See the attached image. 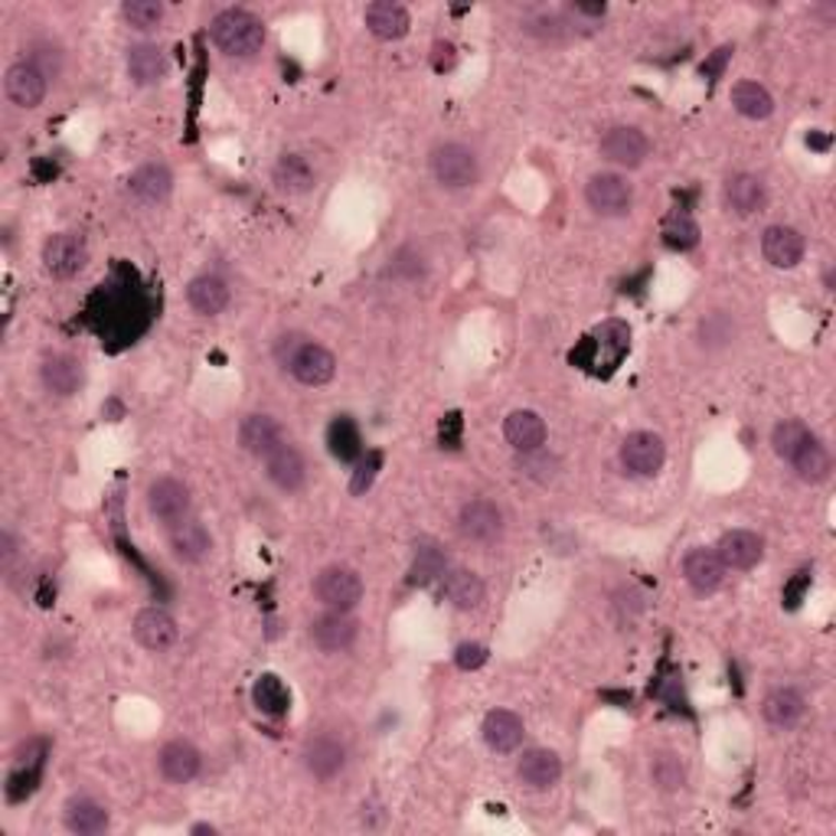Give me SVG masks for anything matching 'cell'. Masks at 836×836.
Instances as JSON below:
<instances>
[{
	"label": "cell",
	"instance_id": "836d02e7",
	"mask_svg": "<svg viewBox=\"0 0 836 836\" xmlns=\"http://www.w3.org/2000/svg\"><path fill=\"white\" fill-rule=\"evenodd\" d=\"M281 441V425L272 416H245L242 425H239V445L249 451V454H259L265 458L269 451H275Z\"/></svg>",
	"mask_w": 836,
	"mask_h": 836
},
{
	"label": "cell",
	"instance_id": "f5cc1de1",
	"mask_svg": "<svg viewBox=\"0 0 836 836\" xmlns=\"http://www.w3.org/2000/svg\"><path fill=\"white\" fill-rule=\"evenodd\" d=\"M194 834H216V827H209V824H200V827H194Z\"/></svg>",
	"mask_w": 836,
	"mask_h": 836
},
{
	"label": "cell",
	"instance_id": "7a4b0ae2",
	"mask_svg": "<svg viewBox=\"0 0 836 836\" xmlns=\"http://www.w3.org/2000/svg\"><path fill=\"white\" fill-rule=\"evenodd\" d=\"M275 356L279 363L301 383V386H327L334 376H337V356L327 347L314 344V341H304V337H281L279 347H275Z\"/></svg>",
	"mask_w": 836,
	"mask_h": 836
},
{
	"label": "cell",
	"instance_id": "bcb514c9",
	"mask_svg": "<svg viewBox=\"0 0 836 836\" xmlns=\"http://www.w3.org/2000/svg\"><path fill=\"white\" fill-rule=\"evenodd\" d=\"M732 334H735V327H732V321H729L725 314H709V317L699 324V344L709 349L725 347V344L732 341Z\"/></svg>",
	"mask_w": 836,
	"mask_h": 836
},
{
	"label": "cell",
	"instance_id": "484cf974",
	"mask_svg": "<svg viewBox=\"0 0 836 836\" xmlns=\"http://www.w3.org/2000/svg\"><path fill=\"white\" fill-rule=\"evenodd\" d=\"M481 732H484L488 749L497 752V755H513L523 745V735H526L523 719L516 712H510V709H493V712H488Z\"/></svg>",
	"mask_w": 836,
	"mask_h": 836
},
{
	"label": "cell",
	"instance_id": "d590c367",
	"mask_svg": "<svg viewBox=\"0 0 836 836\" xmlns=\"http://www.w3.org/2000/svg\"><path fill=\"white\" fill-rule=\"evenodd\" d=\"M791 468H794V474H797L801 481H807V484H824V481L830 478V471H834V458H830L827 445L814 435V438L791 458Z\"/></svg>",
	"mask_w": 836,
	"mask_h": 836
},
{
	"label": "cell",
	"instance_id": "83f0119b",
	"mask_svg": "<svg viewBox=\"0 0 836 836\" xmlns=\"http://www.w3.org/2000/svg\"><path fill=\"white\" fill-rule=\"evenodd\" d=\"M546 421L540 412H533V409H516V412H510L506 421H503V438L523 454V451H536V448H543L546 445Z\"/></svg>",
	"mask_w": 836,
	"mask_h": 836
},
{
	"label": "cell",
	"instance_id": "f546056e",
	"mask_svg": "<svg viewBox=\"0 0 836 836\" xmlns=\"http://www.w3.org/2000/svg\"><path fill=\"white\" fill-rule=\"evenodd\" d=\"M125 66H128V79L135 85H140V88L160 85L167 79V56H164V50L157 43H135L128 50Z\"/></svg>",
	"mask_w": 836,
	"mask_h": 836
},
{
	"label": "cell",
	"instance_id": "ffe728a7",
	"mask_svg": "<svg viewBox=\"0 0 836 836\" xmlns=\"http://www.w3.org/2000/svg\"><path fill=\"white\" fill-rule=\"evenodd\" d=\"M722 200H725V209L735 212V216H755L767 203L765 180L755 177V174H735V177L725 180Z\"/></svg>",
	"mask_w": 836,
	"mask_h": 836
},
{
	"label": "cell",
	"instance_id": "f1b7e54d",
	"mask_svg": "<svg viewBox=\"0 0 836 836\" xmlns=\"http://www.w3.org/2000/svg\"><path fill=\"white\" fill-rule=\"evenodd\" d=\"M588 344L595 349L592 366H598V369L605 366V373H612L625 359L627 349H630V331H627V324H621V321H608V324H602L595 331V337Z\"/></svg>",
	"mask_w": 836,
	"mask_h": 836
},
{
	"label": "cell",
	"instance_id": "74e56055",
	"mask_svg": "<svg viewBox=\"0 0 836 836\" xmlns=\"http://www.w3.org/2000/svg\"><path fill=\"white\" fill-rule=\"evenodd\" d=\"M699 236H702L699 222L690 216V212H683V209L670 212V216L663 219V226H660V239H663V245H667V249H677V252H690V249H697Z\"/></svg>",
	"mask_w": 836,
	"mask_h": 836
},
{
	"label": "cell",
	"instance_id": "52a82bcc",
	"mask_svg": "<svg viewBox=\"0 0 836 836\" xmlns=\"http://www.w3.org/2000/svg\"><path fill=\"white\" fill-rule=\"evenodd\" d=\"M585 203L598 216H627L634 207V187L621 174H595L585 184Z\"/></svg>",
	"mask_w": 836,
	"mask_h": 836
},
{
	"label": "cell",
	"instance_id": "4316f807",
	"mask_svg": "<svg viewBox=\"0 0 836 836\" xmlns=\"http://www.w3.org/2000/svg\"><path fill=\"white\" fill-rule=\"evenodd\" d=\"M272 184L279 194L304 197L317 187V170L311 167V160L304 154H284L272 170Z\"/></svg>",
	"mask_w": 836,
	"mask_h": 836
},
{
	"label": "cell",
	"instance_id": "1f68e13d",
	"mask_svg": "<svg viewBox=\"0 0 836 836\" xmlns=\"http://www.w3.org/2000/svg\"><path fill=\"white\" fill-rule=\"evenodd\" d=\"M63 821H66V830L79 836L105 834L108 824H112L108 811L98 801H92V797H72L70 804H66V811H63Z\"/></svg>",
	"mask_w": 836,
	"mask_h": 836
},
{
	"label": "cell",
	"instance_id": "7bdbcfd3",
	"mask_svg": "<svg viewBox=\"0 0 836 836\" xmlns=\"http://www.w3.org/2000/svg\"><path fill=\"white\" fill-rule=\"evenodd\" d=\"M650 781L660 791H667V794L683 791L687 787V765H683V759L677 752H657L650 759Z\"/></svg>",
	"mask_w": 836,
	"mask_h": 836
},
{
	"label": "cell",
	"instance_id": "d6986e66",
	"mask_svg": "<svg viewBox=\"0 0 836 836\" xmlns=\"http://www.w3.org/2000/svg\"><path fill=\"white\" fill-rule=\"evenodd\" d=\"M157 767H160L164 781H170V784H190L200 774V767H203V755H200L197 745L177 739V742H167L160 749Z\"/></svg>",
	"mask_w": 836,
	"mask_h": 836
},
{
	"label": "cell",
	"instance_id": "8992f818",
	"mask_svg": "<svg viewBox=\"0 0 836 836\" xmlns=\"http://www.w3.org/2000/svg\"><path fill=\"white\" fill-rule=\"evenodd\" d=\"M667 464V445L654 431H630L621 441V468L634 478H654Z\"/></svg>",
	"mask_w": 836,
	"mask_h": 836
},
{
	"label": "cell",
	"instance_id": "30bf717a",
	"mask_svg": "<svg viewBox=\"0 0 836 836\" xmlns=\"http://www.w3.org/2000/svg\"><path fill=\"white\" fill-rule=\"evenodd\" d=\"M88 265V245L75 232H56L43 242V269L53 279H75Z\"/></svg>",
	"mask_w": 836,
	"mask_h": 836
},
{
	"label": "cell",
	"instance_id": "7c38bea8",
	"mask_svg": "<svg viewBox=\"0 0 836 836\" xmlns=\"http://www.w3.org/2000/svg\"><path fill=\"white\" fill-rule=\"evenodd\" d=\"M301 759H304V767L311 777L334 781L347 767V745L337 735H314V739H307Z\"/></svg>",
	"mask_w": 836,
	"mask_h": 836
},
{
	"label": "cell",
	"instance_id": "e0dca14e",
	"mask_svg": "<svg viewBox=\"0 0 836 836\" xmlns=\"http://www.w3.org/2000/svg\"><path fill=\"white\" fill-rule=\"evenodd\" d=\"M807 242L794 226H767L762 236V255L774 269H794L804 262Z\"/></svg>",
	"mask_w": 836,
	"mask_h": 836
},
{
	"label": "cell",
	"instance_id": "7dc6e473",
	"mask_svg": "<svg viewBox=\"0 0 836 836\" xmlns=\"http://www.w3.org/2000/svg\"><path fill=\"white\" fill-rule=\"evenodd\" d=\"M379 468H383V454H379V451H366V454L356 461V471H353L349 490H353V493H366V490L373 488V481H376Z\"/></svg>",
	"mask_w": 836,
	"mask_h": 836
},
{
	"label": "cell",
	"instance_id": "cb8c5ba5",
	"mask_svg": "<svg viewBox=\"0 0 836 836\" xmlns=\"http://www.w3.org/2000/svg\"><path fill=\"white\" fill-rule=\"evenodd\" d=\"M40 376H43V386L46 393L60 396V399H70L82 389L85 383V369L82 363L70 356V353H56V356H46L43 366H40Z\"/></svg>",
	"mask_w": 836,
	"mask_h": 836
},
{
	"label": "cell",
	"instance_id": "b9f144b4",
	"mask_svg": "<svg viewBox=\"0 0 836 836\" xmlns=\"http://www.w3.org/2000/svg\"><path fill=\"white\" fill-rule=\"evenodd\" d=\"M814 438V431L804 425V421H797V418H784L781 425H774V431H771V448H774V454L781 458V461H787L791 464V458L807 445Z\"/></svg>",
	"mask_w": 836,
	"mask_h": 836
},
{
	"label": "cell",
	"instance_id": "2e32d148",
	"mask_svg": "<svg viewBox=\"0 0 836 836\" xmlns=\"http://www.w3.org/2000/svg\"><path fill=\"white\" fill-rule=\"evenodd\" d=\"M265 474H269V481L279 490H284V493H297V490L307 484L304 454H301L294 445L281 441L275 451L265 454Z\"/></svg>",
	"mask_w": 836,
	"mask_h": 836
},
{
	"label": "cell",
	"instance_id": "9a60e30c",
	"mask_svg": "<svg viewBox=\"0 0 836 836\" xmlns=\"http://www.w3.org/2000/svg\"><path fill=\"white\" fill-rule=\"evenodd\" d=\"M715 553H719L725 568L749 572L765 558V540L759 533H752V530H729L715 543Z\"/></svg>",
	"mask_w": 836,
	"mask_h": 836
},
{
	"label": "cell",
	"instance_id": "277c9868",
	"mask_svg": "<svg viewBox=\"0 0 836 836\" xmlns=\"http://www.w3.org/2000/svg\"><path fill=\"white\" fill-rule=\"evenodd\" d=\"M314 595L331 612H353L363 602V578L347 565H327L314 578Z\"/></svg>",
	"mask_w": 836,
	"mask_h": 836
},
{
	"label": "cell",
	"instance_id": "9c48e42d",
	"mask_svg": "<svg viewBox=\"0 0 836 836\" xmlns=\"http://www.w3.org/2000/svg\"><path fill=\"white\" fill-rule=\"evenodd\" d=\"M598 150H602V157L608 164L634 170V167H640L650 157V138L640 128H634V125H615V128H608L602 135Z\"/></svg>",
	"mask_w": 836,
	"mask_h": 836
},
{
	"label": "cell",
	"instance_id": "ee69618b",
	"mask_svg": "<svg viewBox=\"0 0 836 836\" xmlns=\"http://www.w3.org/2000/svg\"><path fill=\"white\" fill-rule=\"evenodd\" d=\"M122 20L138 33H154L164 23V3H157V0H125L122 3Z\"/></svg>",
	"mask_w": 836,
	"mask_h": 836
},
{
	"label": "cell",
	"instance_id": "5b68a950",
	"mask_svg": "<svg viewBox=\"0 0 836 836\" xmlns=\"http://www.w3.org/2000/svg\"><path fill=\"white\" fill-rule=\"evenodd\" d=\"M147 513L157 520V523H164L167 530H174L177 523H184V520H190V506H194V500H190V488L184 484V481H177V478H157L150 488H147Z\"/></svg>",
	"mask_w": 836,
	"mask_h": 836
},
{
	"label": "cell",
	"instance_id": "ac0fdd59",
	"mask_svg": "<svg viewBox=\"0 0 836 836\" xmlns=\"http://www.w3.org/2000/svg\"><path fill=\"white\" fill-rule=\"evenodd\" d=\"M128 190H132V197L138 200L140 207H160V203H167V197L174 190V174H170L167 164L147 160L132 174Z\"/></svg>",
	"mask_w": 836,
	"mask_h": 836
},
{
	"label": "cell",
	"instance_id": "f35d334b",
	"mask_svg": "<svg viewBox=\"0 0 836 836\" xmlns=\"http://www.w3.org/2000/svg\"><path fill=\"white\" fill-rule=\"evenodd\" d=\"M327 445H331V454L337 461H359L363 458V438H359V428L353 425V418L337 416L327 428Z\"/></svg>",
	"mask_w": 836,
	"mask_h": 836
},
{
	"label": "cell",
	"instance_id": "ba28073f",
	"mask_svg": "<svg viewBox=\"0 0 836 836\" xmlns=\"http://www.w3.org/2000/svg\"><path fill=\"white\" fill-rule=\"evenodd\" d=\"M458 530L468 543L478 546H493L503 536V510L493 500H468L458 513Z\"/></svg>",
	"mask_w": 836,
	"mask_h": 836
},
{
	"label": "cell",
	"instance_id": "681fc988",
	"mask_svg": "<svg viewBox=\"0 0 836 836\" xmlns=\"http://www.w3.org/2000/svg\"><path fill=\"white\" fill-rule=\"evenodd\" d=\"M488 660L490 650L484 644H478V640H468V644H461V647L454 650V663H458L461 670H481Z\"/></svg>",
	"mask_w": 836,
	"mask_h": 836
},
{
	"label": "cell",
	"instance_id": "60d3db41",
	"mask_svg": "<svg viewBox=\"0 0 836 836\" xmlns=\"http://www.w3.org/2000/svg\"><path fill=\"white\" fill-rule=\"evenodd\" d=\"M445 568H448V558L441 553V546L435 543H418L416 558H412V568H409V585H431L438 578H445Z\"/></svg>",
	"mask_w": 836,
	"mask_h": 836
},
{
	"label": "cell",
	"instance_id": "5bb4252c",
	"mask_svg": "<svg viewBox=\"0 0 836 836\" xmlns=\"http://www.w3.org/2000/svg\"><path fill=\"white\" fill-rule=\"evenodd\" d=\"M356 634H359V627L349 618V612H331L327 608L321 618L311 621V640L324 654H344V650H349L356 644Z\"/></svg>",
	"mask_w": 836,
	"mask_h": 836
},
{
	"label": "cell",
	"instance_id": "4dcf8cb0",
	"mask_svg": "<svg viewBox=\"0 0 836 836\" xmlns=\"http://www.w3.org/2000/svg\"><path fill=\"white\" fill-rule=\"evenodd\" d=\"M445 595L458 612H478L488 598V588L478 572L454 568V572H445Z\"/></svg>",
	"mask_w": 836,
	"mask_h": 836
},
{
	"label": "cell",
	"instance_id": "f907efd6",
	"mask_svg": "<svg viewBox=\"0 0 836 836\" xmlns=\"http://www.w3.org/2000/svg\"><path fill=\"white\" fill-rule=\"evenodd\" d=\"M0 556H3V565H10L13 556H17V543H13V533H10V530L0 533Z\"/></svg>",
	"mask_w": 836,
	"mask_h": 836
},
{
	"label": "cell",
	"instance_id": "816d5d0a",
	"mask_svg": "<svg viewBox=\"0 0 836 836\" xmlns=\"http://www.w3.org/2000/svg\"><path fill=\"white\" fill-rule=\"evenodd\" d=\"M572 13H578V17H605L608 7H605V3H575Z\"/></svg>",
	"mask_w": 836,
	"mask_h": 836
},
{
	"label": "cell",
	"instance_id": "6da1fadb",
	"mask_svg": "<svg viewBox=\"0 0 836 836\" xmlns=\"http://www.w3.org/2000/svg\"><path fill=\"white\" fill-rule=\"evenodd\" d=\"M209 36H212L216 50L226 53L229 60H249L265 46V23L252 10L226 7L212 17Z\"/></svg>",
	"mask_w": 836,
	"mask_h": 836
},
{
	"label": "cell",
	"instance_id": "8d00e7d4",
	"mask_svg": "<svg viewBox=\"0 0 836 836\" xmlns=\"http://www.w3.org/2000/svg\"><path fill=\"white\" fill-rule=\"evenodd\" d=\"M732 105L742 118H752V122H765L774 115V98L762 82H739L732 88Z\"/></svg>",
	"mask_w": 836,
	"mask_h": 836
},
{
	"label": "cell",
	"instance_id": "d6a6232c",
	"mask_svg": "<svg viewBox=\"0 0 836 836\" xmlns=\"http://www.w3.org/2000/svg\"><path fill=\"white\" fill-rule=\"evenodd\" d=\"M762 712H765L767 725H774V729H794L804 719L807 702H804V697L794 687H777V690H771L765 697Z\"/></svg>",
	"mask_w": 836,
	"mask_h": 836
},
{
	"label": "cell",
	"instance_id": "ab89813d",
	"mask_svg": "<svg viewBox=\"0 0 836 836\" xmlns=\"http://www.w3.org/2000/svg\"><path fill=\"white\" fill-rule=\"evenodd\" d=\"M252 702L262 715H272V719H281L288 709H291V693L288 687L281 683L275 673H262L252 687Z\"/></svg>",
	"mask_w": 836,
	"mask_h": 836
},
{
	"label": "cell",
	"instance_id": "4fadbf2b",
	"mask_svg": "<svg viewBox=\"0 0 836 836\" xmlns=\"http://www.w3.org/2000/svg\"><path fill=\"white\" fill-rule=\"evenodd\" d=\"M132 630H135V640L150 654H164L180 640V627L164 608H140Z\"/></svg>",
	"mask_w": 836,
	"mask_h": 836
},
{
	"label": "cell",
	"instance_id": "d4e9b609",
	"mask_svg": "<svg viewBox=\"0 0 836 836\" xmlns=\"http://www.w3.org/2000/svg\"><path fill=\"white\" fill-rule=\"evenodd\" d=\"M516 777L530 791H550V787H556L558 777H562V759H558L553 749H530L516 762Z\"/></svg>",
	"mask_w": 836,
	"mask_h": 836
},
{
	"label": "cell",
	"instance_id": "f6af8a7d",
	"mask_svg": "<svg viewBox=\"0 0 836 836\" xmlns=\"http://www.w3.org/2000/svg\"><path fill=\"white\" fill-rule=\"evenodd\" d=\"M520 471H523L530 481H536V484H550V481H556L558 461L546 448L523 451V454H520Z\"/></svg>",
	"mask_w": 836,
	"mask_h": 836
},
{
	"label": "cell",
	"instance_id": "8fae6325",
	"mask_svg": "<svg viewBox=\"0 0 836 836\" xmlns=\"http://www.w3.org/2000/svg\"><path fill=\"white\" fill-rule=\"evenodd\" d=\"M50 92V79L36 70L33 63H13L7 75H3V95L17 105V108H40L43 98Z\"/></svg>",
	"mask_w": 836,
	"mask_h": 836
},
{
	"label": "cell",
	"instance_id": "c3c4849f",
	"mask_svg": "<svg viewBox=\"0 0 836 836\" xmlns=\"http://www.w3.org/2000/svg\"><path fill=\"white\" fill-rule=\"evenodd\" d=\"M27 63H33L46 79H56L60 70H63V56H60V50H56L53 43H33Z\"/></svg>",
	"mask_w": 836,
	"mask_h": 836
},
{
	"label": "cell",
	"instance_id": "3957f363",
	"mask_svg": "<svg viewBox=\"0 0 836 836\" xmlns=\"http://www.w3.org/2000/svg\"><path fill=\"white\" fill-rule=\"evenodd\" d=\"M431 177L445 190H468L481 177V160L468 144L448 140L431 150Z\"/></svg>",
	"mask_w": 836,
	"mask_h": 836
},
{
	"label": "cell",
	"instance_id": "44dd1931",
	"mask_svg": "<svg viewBox=\"0 0 836 836\" xmlns=\"http://www.w3.org/2000/svg\"><path fill=\"white\" fill-rule=\"evenodd\" d=\"M363 23H366V30H369L376 40H386V43L403 40V36L409 33V27H412L409 10H406L403 3H393V0H376V3H369V7L363 10Z\"/></svg>",
	"mask_w": 836,
	"mask_h": 836
},
{
	"label": "cell",
	"instance_id": "e575fe53",
	"mask_svg": "<svg viewBox=\"0 0 836 836\" xmlns=\"http://www.w3.org/2000/svg\"><path fill=\"white\" fill-rule=\"evenodd\" d=\"M187 301L197 314L216 317L229 307V284L219 275H197L187 284Z\"/></svg>",
	"mask_w": 836,
	"mask_h": 836
},
{
	"label": "cell",
	"instance_id": "7402d4cb",
	"mask_svg": "<svg viewBox=\"0 0 836 836\" xmlns=\"http://www.w3.org/2000/svg\"><path fill=\"white\" fill-rule=\"evenodd\" d=\"M170 553L184 565H200L212 553V533L200 520H184L170 530Z\"/></svg>",
	"mask_w": 836,
	"mask_h": 836
},
{
	"label": "cell",
	"instance_id": "603a6c76",
	"mask_svg": "<svg viewBox=\"0 0 836 836\" xmlns=\"http://www.w3.org/2000/svg\"><path fill=\"white\" fill-rule=\"evenodd\" d=\"M725 565H722V558L715 550H693V553H687L683 558V578H687V585L697 592V595H712V592H719L722 588V582H725Z\"/></svg>",
	"mask_w": 836,
	"mask_h": 836
}]
</instances>
